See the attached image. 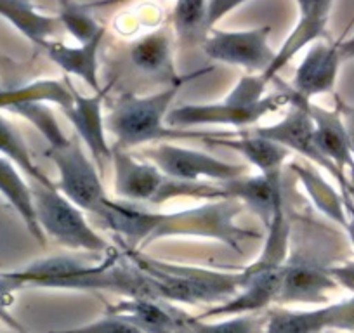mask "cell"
I'll list each match as a JSON object with an SVG mask.
<instances>
[{
  "mask_svg": "<svg viewBox=\"0 0 354 333\" xmlns=\"http://www.w3.org/2000/svg\"><path fill=\"white\" fill-rule=\"evenodd\" d=\"M340 63L342 57L337 44L322 40L311 44L294 75V93L306 101L330 93L335 86Z\"/></svg>",
  "mask_w": 354,
  "mask_h": 333,
  "instance_id": "obj_16",
  "label": "cell"
},
{
  "mask_svg": "<svg viewBox=\"0 0 354 333\" xmlns=\"http://www.w3.org/2000/svg\"><path fill=\"white\" fill-rule=\"evenodd\" d=\"M243 205L236 200H212L195 209L155 212L134 203L108 198L94 216L106 229L124 236L132 248L169 236L212 238L240 250L241 241L257 240L255 231L236 222Z\"/></svg>",
  "mask_w": 354,
  "mask_h": 333,
  "instance_id": "obj_1",
  "label": "cell"
},
{
  "mask_svg": "<svg viewBox=\"0 0 354 333\" xmlns=\"http://www.w3.org/2000/svg\"><path fill=\"white\" fill-rule=\"evenodd\" d=\"M337 46H339V53H340V57H342V61L354 59V37L347 39L346 42L337 44Z\"/></svg>",
  "mask_w": 354,
  "mask_h": 333,
  "instance_id": "obj_38",
  "label": "cell"
},
{
  "mask_svg": "<svg viewBox=\"0 0 354 333\" xmlns=\"http://www.w3.org/2000/svg\"><path fill=\"white\" fill-rule=\"evenodd\" d=\"M248 0H209V28L212 30L231 11L243 6Z\"/></svg>",
  "mask_w": 354,
  "mask_h": 333,
  "instance_id": "obj_35",
  "label": "cell"
},
{
  "mask_svg": "<svg viewBox=\"0 0 354 333\" xmlns=\"http://www.w3.org/2000/svg\"><path fill=\"white\" fill-rule=\"evenodd\" d=\"M54 333H146L145 330L139 328L138 325L120 314H110L108 318L100 319L91 325L80 326L73 330H63V332Z\"/></svg>",
  "mask_w": 354,
  "mask_h": 333,
  "instance_id": "obj_33",
  "label": "cell"
},
{
  "mask_svg": "<svg viewBox=\"0 0 354 333\" xmlns=\"http://www.w3.org/2000/svg\"><path fill=\"white\" fill-rule=\"evenodd\" d=\"M35 203L37 220L46 236L71 250L84 252H108L110 245L87 222L82 209L71 203L56 184L30 182Z\"/></svg>",
  "mask_w": 354,
  "mask_h": 333,
  "instance_id": "obj_7",
  "label": "cell"
},
{
  "mask_svg": "<svg viewBox=\"0 0 354 333\" xmlns=\"http://www.w3.org/2000/svg\"><path fill=\"white\" fill-rule=\"evenodd\" d=\"M340 115H342L344 125H346L351 153L354 156V106H340Z\"/></svg>",
  "mask_w": 354,
  "mask_h": 333,
  "instance_id": "obj_37",
  "label": "cell"
},
{
  "mask_svg": "<svg viewBox=\"0 0 354 333\" xmlns=\"http://www.w3.org/2000/svg\"><path fill=\"white\" fill-rule=\"evenodd\" d=\"M25 103L57 104L63 111L73 106V89H68L63 82L53 78L30 82L18 87L0 89V110H12Z\"/></svg>",
  "mask_w": 354,
  "mask_h": 333,
  "instance_id": "obj_25",
  "label": "cell"
},
{
  "mask_svg": "<svg viewBox=\"0 0 354 333\" xmlns=\"http://www.w3.org/2000/svg\"><path fill=\"white\" fill-rule=\"evenodd\" d=\"M288 97H290L288 113L277 124L266 125V127H255L254 134L271 139V141L287 148L290 153H297V155L304 156L306 160H309L315 165L323 166L326 172H330L339 181L340 188L346 191V195L353 191V186L347 182L346 174H342L328 158H325L318 149V146H316L315 124H313V118L308 110L309 101L297 96L295 93Z\"/></svg>",
  "mask_w": 354,
  "mask_h": 333,
  "instance_id": "obj_10",
  "label": "cell"
},
{
  "mask_svg": "<svg viewBox=\"0 0 354 333\" xmlns=\"http://www.w3.org/2000/svg\"><path fill=\"white\" fill-rule=\"evenodd\" d=\"M308 110L315 124L316 146L322 155L328 158L342 174L346 169H349L354 181V156L351 153L349 139H347L340 110H325L311 101L308 103Z\"/></svg>",
  "mask_w": 354,
  "mask_h": 333,
  "instance_id": "obj_18",
  "label": "cell"
},
{
  "mask_svg": "<svg viewBox=\"0 0 354 333\" xmlns=\"http://www.w3.org/2000/svg\"><path fill=\"white\" fill-rule=\"evenodd\" d=\"M209 142L234 149L240 155H243L250 165L257 169L259 174L268 175V178H281L283 165L287 162L288 155H290L287 148L271 141V139L261 137L257 134L238 135V137L226 135V137L210 139Z\"/></svg>",
  "mask_w": 354,
  "mask_h": 333,
  "instance_id": "obj_20",
  "label": "cell"
},
{
  "mask_svg": "<svg viewBox=\"0 0 354 333\" xmlns=\"http://www.w3.org/2000/svg\"><path fill=\"white\" fill-rule=\"evenodd\" d=\"M12 113L19 115L25 120H28L40 134L46 137V141L49 142V148H54V146H59L66 141V134L61 129L59 122H57L56 115L50 110L49 104L46 103H25L19 104V106H15Z\"/></svg>",
  "mask_w": 354,
  "mask_h": 333,
  "instance_id": "obj_31",
  "label": "cell"
},
{
  "mask_svg": "<svg viewBox=\"0 0 354 333\" xmlns=\"http://www.w3.org/2000/svg\"><path fill=\"white\" fill-rule=\"evenodd\" d=\"M0 156H4L11 163H15L19 171H23L28 175L30 181L53 184L50 179L33 162L32 153H30L21 132L4 115H0Z\"/></svg>",
  "mask_w": 354,
  "mask_h": 333,
  "instance_id": "obj_28",
  "label": "cell"
},
{
  "mask_svg": "<svg viewBox=\"0 0 354 333\" xmlns=\"http://www.w3.org/2000/svg\"><path fill=\"white\" fill-rule=\"evenodd\" d=\"M268 82L261 75H243L236 87L221 103L183 104L169 111L165 124L170 129H186L196 125H231L247 127L277 111L290 101L285 94L264 96Z\"/></svg>",
  "mask_w": 354,
  "mask_h": 333,
  "instance_id": "obj_4",
  "label": "cell"
},
{
  "mask_svg": "<svg viewBox=\"0 0 354 333\" xmlns=\"http://www.w3.org/2000/svg\"><path fill=\"white\" fill-rule=\"evenodd\" d=\"M0 195L4 196L6 202L21 217L32 236L39 243H46V234L42 233L39 220H37L32 186L23 179L18 166L4 156H0Z\"/></svg>",
  "mask_w": 354,
  "mask_h": 333,
  "instance_id": "obj_21",
  "label": "cell"
},
{
  "mask_svg": "<svg viewBox=\"0 0 354 333\" xmlns=\"http://www.w3.org/2000/svg\"><path fill=\"white\" fill-rule=\"evenodd\" d=\"M21 288L23 285L12 276L11 271H9V273H0V319L16 330H21V326L15 321V318L11 316L9 309L15 304L16 292L21 290Z\"/></svg>",
  "mask_w": 354,
  "mask_h": 333,
  "instance_id": "obj_34",
  "label": "cell"
},
{
  "mask_svg": "<svg viewBox=\"0 0 354 333\" xmlns=\"http://www.w3.org/2000/svg\"><path fill=\"white\" fill-rule=\"evenodd\" d=\"M110 312L125 316L146 333H179V326L183 325L153 298H129L115 305Z\"/></svg>",
  "mask_w": 354,
  "mask_h": 333,
  "instance_id": "obj_27",
  "label": "cell"
},
{
  "mask_svg": "<svg viewBox=\"0 0 354 333\" xmlns=\"http://www.w3.org/2000/svg\"><path fill=\"white\" fill-rule=\"evenodd\" d=\"M346 302L315 311H277L268 321L266 333H319L325 328H339Z\"/></svg>",
  "mask_w": 354,
  "mask_h": 333,
  "instance_id": "obj_24",
  "label": "cell"
},
{
  "mask_svg": "<svg viewBox=\"0 0 354 333\" xmlns=\"http://www.w3.org/2000/svg\"><path fill=\"white\" fill-rule=\"evenodd\" d=\"M295 2H297V23L274 56L270 70L261 75L266 82L273 80L281 68L294 59L295 54L301 53L304 47L318 42L326 32L333 0H295Z\"/></svg>",
  "mask_w": 354,
  "mask_h": 333,
  "instance_id": "obj_14",
  "label": "cell"
},
{
  "mask_svg": "<svg viewBox=\"0 0 354 333\" xmlns=\"http://www.w3.org/2000/svg\"><path fill=\"white\" fill-rule=\"evenodd\" d=\"M57 19L61 25L70 32V35L78 44H85L93 40L97 33L104 30L96 19L91 16L85 4H78L75 0H59V12Z\"/></svg>",
  "mask_w": 354,
  "mask_h": 333,
  "instance_id": "obj_30",
  "label": "cell"
},
{
  "mask_svg": "<svg viewBox=\"0 0 354 333\" xmlns=\"http://www.w3.org/2000/svg\"><path fill=\"white\" fill-rule=\"evenodd\" d=\"M330 276L335 281H340L344 287L354 290V264H347L342 267L330 266Z\"/></svg>",
  "mask_w": 354,
  "mask_h": 333,
  "instance_id": "obj_36",
  "label": "cell"
},
{
  "mask_svg": "<svg viewBox=\"0 0 354 333\" xmlns=\"http://www.w3.org/2000/svg\"><path fill=\"white\" fill-rule=\"evenodd\" d=\"M344 203H346V210L349 212V216H351L349 224H347L346 229L349 231L351 240H353V243H354V205H353V202H351L349 196H347V195H346V198H344Z\"/></svg>",
  "mask_w": 354,
  "mask_h": 333,
  "instance_id": "obj_39",
  "label": "cell"
},
{
  "mask_svg": "<svg viewBox=\"0 0 354 333\" xmlns=\"http://www.w3.org/2000/svg\"><path fill=\"white\" fill-rule=\"evenodd\" d=\"M122 2H131V0H100V2H88V4H85V8H87V9L108 8V6L122 4Z\"/></svg>",
  "mask_w": 354,
  "mask_h": 333,
  "instance_id": "obj_40",
  "label": "cell"
},
{
  "mask_svg": "<svg viewBox=\"0 0 354 333\" xmlns=\"http://www.w3.org/2000/svg\"><path fill=\"white\" fill-rule=\"evenodd\" d=\"M127 257L139 271L146 274L155 301L167 298L186 304L217 302L234 295L243 285L241 271L217 273L200 267L176 266L142 256L136 252V248H129Z\"/></svg>",
  "mask_w": 354,
  "mask_h": 333,
  "instance_id": "obj_5",
  "label": "cell"
},
{
  "mask_svg": "<svg viewBox=\"0 0 354 333\" xmlns=\"http://www.w3.org/2000/svg\"><path fill=\"white\" fill-rule=\"evenodd\" d=\"M131 59L142 73L167 78L170 82L179 80L174 70L172 39L167 30L160 28L134 42L131 47Z\"/></svg>",
  "mask_w": 354,
  "mask_h": 333,
  "instance_id": "obj_22",
  "label": "cell"
},
{
  "mask_svg": "<svg viewBox=\"0 0 354 333\" xmlns=\"http://www.w3.org/2000/svg\"><path fill=\"white\" fill-rule=\"evenodd\" d=\"M292 169L297 174V179L304 186L306 193L313 200L316 209L325 213L328 219L340 226L347 227L349 219L346 216V203L340 198L339 193L332 188V184L325 181L319 175L318 171H315L309 165H301V163H292Z\"/></svg>",
  "mask_w": 354,
  "mask_h": 333,
  "instance_id": "obj_26",
  "label": "cell"
},
{
  "mask_svg": "<svg viewBox=\"0 0 354 333\" xmlns=\"http://www.w3.org/2000/svg\"><path fill=\"white\" fill-rule=\"evenodd\" d=\"M172 25L177 39L192 44L210 32L209 0H177L172 11Z\"/></svg>",
  "mask_w": 354,
  "mask_h": 333,
  "instance_id": "obj_29",
  "label": "cell"
},
{
  "mask_svg": "<svg viewBox=\"0 0 354 333\" xmlns=\"http://www.w3.org/2000/svg\"><path fill=\"white\" fill-rule=\"evenodd\" d=\"M219 186L226 198L236 200L248 210H252L264 222L266 229L270 227L274 217L285 210L281 178L243 174L240 178L221 182Z\"/></svg>",
  "mask_w": 354,
  "mask_h": 333,
  "instance_id": "obj_15",
  "label": "cell"
},
{
  "mask_svg": "<svg viewBox=\"0 0 354 333\" xmlns=\"http://www.w3.org/2000/svg\"><path fill=\"white\" fill-rule=\"evenodd\" d=\"M283 273L285 266L262 271H254L247 267V269L241 271L243 285L238 290L236 297H233V301L226 302L219 307L210 309L207 316L243 314V312L257 311V309L270 305L273 301H278Z\"/></svg>",
  "mask_w": 354,
  "mask_h": 333,
  "instance_id": "obj_17",
  "label": "cell"
},
{
  "mask_svg": "<svg viewBox=\"0 0 354 333\" xmlns=\"http://www.w3.org/2000/svg\"><path fill=\"white\" fill-rule=\"evenodd\" d=\"M25 287L77 288V290H115L131 298H153L151 287L134 264L120 263V254L111 248L100 264H88L75 257L57 256L37 260L25 269L11 271ZM155 301V298H153Z\"/></svg>",
  "mask_w": 354,
  "mask_h": 333,
  "instance_id": "obj_2",
  "label": "cell"
},
{
  "mask_svg": "<svg viewBox=\"0 0 354 333\" xmlns=\"http://www.w3.org/2000/svg\"><path fill=\"white\" fill-rule=\"evenodd\" d=\"M185 325L188 326V333H266V330H262V321L257 318L227 319L214 325L188 319Z\"/></svg>",
  "mask_w": 354,
  "mask_h": 333,
  "instance_id": "obj_32",
  "label": "cell"
},
{
  "mask_svg": "<svg viewBox=\"0 0 354 333\" xmlns=\"http://www.w3.org/2000/svg\"><path fill=\"white\" fill-rule=\"evenodd\" d=\"M106 30L97 33L93 40L78 46H64L61 42H49L44 49L49 54L50 61L56 63L64 73L75 75L82 78L94 93H100V63H97V54H100L101 42Z\"/></svg>",
  "mask_w": 354,
  "mask_h": 333,
  "instance_id": "obj_19",
  "label": "cell"
},
{
  "mask_svg": "<svg viewBox=\"0 0 354 333\" xmlns=\"http://www.w3.org/2000/svg\"><path fill=\"white\" fill-rule=\"evenodd\" d=\"M113 163V188L122 202H142L160 205L174 198L192 196L200 200H226L221 186L209 182L177 181L163 174L158 166L146 160H138L127 149L115 148L111 155Z\"/></svg>",
  "mask_w": 354,
  "mask_h": 333,
  "instance_id": "obj_6",
  "label": "cell"
},
{
  "mask_svg": "<svg viewBox=\"0 0 354 333\" xmlns=\"http://www.w3.org/2000/svg\"><path fill=\"white\" fill-rule=\"evenodd\" d=\"M270 35L271 26L268 25L234 32L212 28L203 40V50L214 61L264 75L277 56L270 46Z\"/></svg>",
  "mask_w": 354,
  "mask_h": 333,
  "instance_id": "obj_11",
  "label": "cell"
},
{
  "mask_svg": "<svg viewBox=\"0 0 354 333\" xmlns=\"http://www.w3.org/2000/svg\"><path fill=\"white\" fill-rule=\"evenodd\" d=\"M192 77L179 78L172 82L167 89L151 96H122L115 103L104 122L106 129L117 137L118 148H136V146L148 144V142L163 141L167 139H185V137H203L210 141V137H224L230 134H202V132H185L181 129H170L165 124V118L170 111V104L181 91L183 84Z\"/></svg>",
  "mask_w": 354,
  "mask_h": 333,
  "instance_id": "obj_3",
  "label": "cell"
},
{
  "mask_svg": "<svg viewBox=\"0 0 354 333\" xmlns=\"http://www.w3.org/2000/svg\"><path fill=\"white\" fill-rule=\"evenodd\" d=\"M108 91L110 87L101 89L100 93L88 97L80 96L73 91V106L64 111L77 132V137L84 142L88 153L93 155L96 165L100 166L101 174L106 162H111V155H113V149L108 146L106 141V122L103 115V103Z\"/></svg>",
  "mask_w": 354,
  "mask_h": 333,
  "instance_id": "obj_13",
  "label": "cell"
},
{
  "mask_svg": "<svg viewBox=\"0 0 354 333\" xmlns=\"http://www.w3.org/2000/svg\"><path fill=\"white\" fill-rule=\"evenodd\" d=\"M0 18L11 23L23 37L46 47L56 32L59 19L40 12L32 0H0Z\"/></svg>",
  "mask_w": 354,
  "mask_h": 333,
  "instance_id": "obj_23",
  "label": "cell"
},
{
  "mask_svg": "<svg viewBox=\"0 0 354 333\" xmlns=\"http://www.w3.org/2000/svg\"><path fill=\"white\" fill-rule=\"evenodd\" d=\"M335 288L337 281L330 276V266H325L309 254L294 250L285 263L278 302L318 304Z\"/></svg>",
  "mask_w": 354,
  "mask_h": 333,
  "instance_id": "obj_12",
  "label": "cell"
},
{
  "mask_svg": "<svg viewBox=\"0 0 354 333\" xmlns=\"http://www.w3.org/2000/svg\"><path fill=\"white\" fill-rule=\"evenodd\" d=\"M47 156L59 172L56 188L82 210L96 213L108 200L101 172L80 146L77 135L68 137L63 144L47 148Z\"/></svg>",
  "mask_w": 354,
  "mask_h": 333,
  "instance_id": "obj_8",
  "label": "cell"
},
{
  "mask_svg": "<svg viewBox=\"0 0 354 333\" xmlns=\"http://www.w3.org/2000/svg\"><path fill=\"white\" fill-rule=\"evenodd\" d=\"M142 158L158 166L160 171L177 181L226 182L230 179L247 174L248 166L241 163H230L196 149L160 142L142 151Z\"/></svg>",
  "mask_w": 354,
  "mask_h": 333,
  "instance_id": "obj_9",
  "label": "cell"
}]
</instances>
